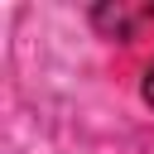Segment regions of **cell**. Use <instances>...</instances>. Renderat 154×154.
Segmentation results:
<instances>
[{"instance_id": "obj_1", "label": "cell", "mask_w": 154, "mask_h": 154, "mask_svg": "<svg viewBox=\"0 0 154 154\" xmlns=\"http://www.w3.org/2000/svg\"><path fill=\"white\" fill-rule=\"evenodd\" d=\"M140 91H144V101L154 106V63H149V72H144V87H140Z\"/></svg>"}]
</instances>
